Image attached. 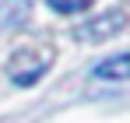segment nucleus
<instances>
[{
	"label": "nucleus",
	"mask_w": 130,
	"mask_h": 123,
	"mask_svg": "<svg viewBox=\"0 0 130 123\" xmlns=\"http://www.w3.org/2000/svg\"><path fill=\"white\" fill-rule=\"evenodd\" d=\"M123 28H127V14L116 7V11H106V14H99V18L77 25V28H74V39L77 42H106V39H112V35H120Z\"/></svg>",
	"instance_id": "1"
},
{
	"label": "nucleus",
	"mask_w": 130,
	"mask_h": 123,
	"mask_svg": "<svg viewBox=\"0 0 130 123\" xmlns=\"http://www.w3.org/2000/svg\"><path fill=\"white\" fill-rule=\"evenodd\" d=\"M49 60H53L49 49H46V53H35V56H32V49H18V53L11 56V63H7V67H11V81L21 84V88L35 84L46 70H49Z\"/></svg>",
	"instance_id": "2"
},
{
	"label": "nucleus",
	"mask_w": 130,
	"mask_h": 123,
	"mask_svg": "<svg viewBox=\"0 0 130 123\" xmlns=\"http://www.w3.org/2000/svg\"><path fill=\"white\" fill-rule=\"evenodd\" d=\"M91 74H95V78H106V81H123L130 74V56L127 53H116V56H109V60L95 63Z\"/></svg>",
	"instance_id": "3"
},
{
	"label": "nucleus",
	"mask_w": 130,
	"mask_h": 123,
	"mask_svg": "<svg viewBox=\"0 0 130 123\" xmlns=\"http://www.w3.org/2000/svg\"><path fill=\"white\" fill-rule=\"evenodd\" d=\"M91 4H95V0H46V7L56 11V14H81Z\"/></svg>",
	"instance_id": "4"
}]
</instances>
